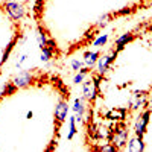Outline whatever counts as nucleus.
Wrapping results in <instances>:
<instances>
[{
	"label": "nucleus",
	"mask_w": 152,
	"mask_h": 152,
	"mask_svg": "<svg viewBox=\"0 0 152 152\" xmlns=\"http://www.w3.org/2000/svg\"><path fill=\"white\" fill-rule=\"evenodd\" d=\"M75 122H76V119H75V117H72V119H70V132H69V138H73V135H75V132H76Z\"/></svg>",
	"instance_id": "19"
},
{
	"label": "nucleus",
	"mask_w": 152,
	"mask_h": 152,
	"mask_svg": "<svg viewBox=\"0 0 152 152\" xmlns=\"http://www.w3.org/2000/svg\"><path fill=\"white\" fill-rule=\"evenodd\" d=\"M99 52H87L85 55H84V61H85V64L88 66V67H93L96 62H97V59H99Z\"/></svg>",
	"instance_id": "14"
},
{
	"label": "nucleus",
	"mask_w": 152,
	"mask_h": 152,
	"mask_svg": "<svg viewBox=\"0 0 152 152\" xmlns=\"http://www.w3.org/2000/svg\"><path fill=\"white\" fill-rule=\"evenodd\" d=\"M126 151H129V152H143V151H145L143 137L134 135L131 140L128 142V145H126Z\"/></svg>",
	"instance_id": "8"
},
{
	"label": "nucleus",
	"mask_w": 152,
	"mask_h": 152,
	"mask_svg": "<svg viewBox=\"0 0 152 152\" xmlns=\"http://www.w3.org/2000/svg\"><path fill=\"white\" fill-rule=\"evenodd\" d=\"M116 55H117V50H114V52H113L111 55H104V56H99V59H97V72H99V75H104V73H105V72L110 69L111 62L114 61Z\"/></svg>",
	"instance_id": "4"
},
{
	"label": "nucleus",
	"mask_w": 152,
	"mask_h": 152,
	"mask_svg": "<svg viewBox=\"0 0 152 152\" xmlns=\"http://www.w3.org/2000/svg\"><path fill=\"white\" fill-rule=\"evenodd\" d=\"M97 93H99V87H97L94 79L84 82V97L85 99H88L91 102V100H94V97L97 96Z\"/></svg>",
	"instance_id": "5"
},
{
	"label": "nucleus",
	"mask_w": 152,
	"mask_h": 152,
	"mask_svg": "<svg viewBox=\"0 0 152 152\" xmlns=\"http://www.w3.org/2000/svg\"><path fill=\"white\" fill-rule=\"evenodd\" d=\"M148 105L146 100V93H135L129 99V110H140Z\"/></svg>",
	"instance_id": "7"
},
{
	"label": "nucleus",
	"mask_w": 152,
	"mask_h": 152,
	"mask_svg": "<svg viewBox=\"0 0 152 152\" xmlns=\"http://www.w3.org/2000/svg\"><path fill=\"white\" fill-rule=\"evenodd\" d=\"M105 119L113 122H123L126 119V110L125 108H113L105 114Z\"/></svg>",
	"instance_id": "9"
},
{
	"label": "nucleus",
	"mask_w": 152,
	"mask_h": 152,
	"mask_svg": "<svg viewBox=\"0 0 152 152\" xmlns=\"http://www.w3.org/2000/svg\"><path fill=\"white\" fill-rule=\"evenodd\" d=\"M37 41H38V44H40V47L47 46V38H46V34H44L41 29H38V32H37Z\"/></svg>",
	"instance_id": "16"
},
{
	"label": "nucleus",
	"mask_w": 152,
	"mask_h": 152,
	"mask_svg": "<svg viewBox=\"0 0 152 152\" xmlns=\"http://www.w3.org/2000/svg\"><path fill=\"white\" fill-rule=\"evenodd\" d=\"M6 3H11V2H15V0H5Z\"/></svg>",
	"instance_id": "21"
},
{
	"label": "nucleus",
	"mask_w": 152,
	"mask_h": 152,
	"mask_svg": "<svg viewBox=\"0 0 152 152\" xmlns=\"http://www.w3.org/2000/svg\"><path fill=\"white\" fill-rule=\"evenodd\" d=\"M107 40H108V35H102V37H99L97 40L94 41V46H96V47H100L102 44H105V43H107Z\"/></svg>",
	"instance_id": "18"
},
{
	"label": "nucleus",
	"mask_w": 152,
	"mask_h": 152,
	"mask_svg": "<svg viewBox=\"0 0 152 152\" xmlns=\"http://www.w3.org/2000/svg\"><path fill=\"white\" fill-rule=\"evenodd\" d=\"M110 137H111V128L104 126V125H99L96 128L94 138H99V140H104V142H110Z\"/></svg>",
	"instance_id": "11"
},
{
	"label": "nucleus",
	"mask_w": 152,
	"mask_h": 152,
	"mask_svg": "<svg viewBox=\"0 0 152 152\" xmlns=\"http://www.w3.org/2000/svg\"><path fill=\"white\" fill-rule=\"evenodd\" d=\"M67 113H69V104L66 100H59L56 108H55V120H56V132L59 129V126L62 125V122L66 120L67 117Z\"/></svg>",
	"instance_id": "3"
},
{
	"label": "nucleus",
	"mask_w": 152,
	"mask_h": 152,
	"mask_svg": "<svg viewBox=\"0 0 152 152\" xmlns=\"http://www.w3.org/2000/svg\"><path fill=\"white\" fill-rule=\"evenodd\" d=\"M134 38H135L134 34H123V35H120L117 40H116V50H117V52H119V50H122L128 43H131Z\"/></svg>",
	"instance_id": "12"
},
{
	"label": "nucleus",
	"mask_w": 152,
	"mask_h": 152,
	"mask_svg": "<svg viewBox=\"0 0 152 152\" xmlns=\"http://www.w3.org/2000/svg\"><path fill=\"white\" fill-rule=\"evenodd\" d=\"M6 11H8V14L12 20H20L23 18L24 15V8L15 2H11V3H6Z\"/></svg>",
	"instance_id": "6"
},
{
	"label": "nucleus",
	"mask_w": 152,
	"mask_h": 152,
	"mask_svg": "<svg viewBox=\"0 0 152 152\" xmlns=\"http://www.w3.org/2000/svg\"><path fill=\"white\" fill-rule=\"evenodd\" d=\"M72 67H73V70H81V67H82V62L81 61H73L72 62Z\"/></svg>",
	"instance_id": "20"
},
{
	"label": "nucleus",
	"mask_w": 152,
	"mask_h": 152,
	"mask_svg": "<svg viewBox=\"0 0 152 152\" xmlns=\"http://www.w3.org/2000/svg\"><path fill=\"white\" fill-rule=\"evenodd\" d=\"M111 21V15L110 14H105V15H102V17H99V20L96 21V28H104V26H107V24Z\"/></svg>",
	"instance_id": "15"
},
{
	"label": "nucleus",
	"mask_w": 152,
	"mask_h": 152,
	"mask_svg": "<svg viewBox=\"0 0 152 152\" xmlns=\"http://www.w3.org/2000/svg\"><path fill=\"white\" fill-rule=\"evenodd\" d=\"M31 81H32V76H31V72H21L20 75H17L15 78H14V85L18 88H21V87H26V85H29L31 84Z\"/></svg>",
	"instance_id": "10"
},
{
	"label": "nucleus",
	"mask_w": 152,
	"mask_h": 152,
	"mask_svg": "<svg viewBox=\"0 0 152 152\" xmlns=\"http://www.w3.org/2000/svg\"><path fill=\"white\" fill-rule=\"evenodd\" d=\"M75 113H76V120L78 122H82V117H84V113H85V107H84V102L82 99H76L75 100V107H73Z\"/></svg>",
	"instance_id": "13"
},
{
	"label": "nucleus",
	"mask_w": 152,
	"mask_h": 152,
	"mask_svg": "<svg viewBox=\"0 0 152 152\" xmlns=\"http://www.w3.org/2000/svg\"><path fill=\"white\" fill-rule=\"evenodd\" d=\"M52 53H53V50L49 49L47 46L41 47V61H49L50 58H52Z\"/></svg>",
	"instance_id": "17"
},
{
	"label": "nucleus",
	"mask_w": 152,
	"mask_h": 152,
	"mask_svg": "<svg viewBox=\"0 0 152 152\" xmlns=\"http://www.w3.org/2000/svg\"><path fill=\"white\" fill-rule=\"evenodd\" d=\"M149 117H151V110H146L145 113H142L138 116L135 125H134V132L135 135H140L143 137L145 132H146V128H148V123H149Z\"/></svg>",
	"instance_id": "2"
},
{
	"label": "nucleus",
	"mask_w": 152,
	"mask_h": 152,
	"mask_svg": "<svg viewBox=\"0 0 152 152\" xmlns=\"http://www.w3.org/2000/svg\"><path fill=\"white\" fill-rule=\"evenodd\" d=\"M128 126L125 122L116 123L114 128H111V137H110V143H113L117 148V151H122L126 145H128Z\"/></svg>",
	"instance_id": "1"
}]
</instances>
